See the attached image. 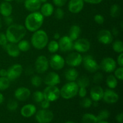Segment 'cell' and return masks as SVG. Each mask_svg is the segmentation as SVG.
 Listing matches in <instances>:
<instances>
[{"label":"cell","instance_id":"6da1fadb","mask_svg":"<svg viewBox=\"0 0 123 123\" xmlns=\"http://www.w3.org/2000/svg\"><path fill=\"white\" fill-rule=\"evenodd\" d=\"M26 34L25 26L19 24H12L8 26L6 32L7 41L12 43H18L24 38Z\"/></svg>","mask_w":123,"mask_h":123},{"label":"cell","instance_id":"7a4b0ae2","mask_svg":"<svg viewBox=\"0 0 123 123\" xmlns=\"http://www.w3.org/2000/svg\"><path fill=\"white\" fill-rule=\"evenodd\" d=\"M44 22V16L40 12H31L26 17L25 27L30 32H35L40 30Z\"/></svg>","mask_w":123,"mask_h":123},{"label":"cell","instance_id":"3957f363","mask_svg":"<svg viewBox=\"0 0 123 123\" xmlns=\"http://www.w3.org/2000/svg\"><path fill=\"white\" fill-rule=\"evenodd\" d=\"M49 42V37L46 32L43 30H38L34 32L31 37V44L32 46L38 50L45 48Z\"/></svg>","mask_w":123,"mask_h":123},{"label":"cell","instance_id":"277c9868","mask_svg":"<svg viewBox=\"0 0 123 123\" xmlns=\"http://www.w3.org/2000/svg\"><path fill=\"white\" fill-rule=\"evenodd\" d=\"M79 88L75 81L68 82L64 85L60 90V96L66 100L70 99L78 94Z\"/></svg>","mask_w":123,"mask_h":123},{"label":"cell","instance_id":"5b68a950","mask_svg":"<svg viewBox=\"0 0 123 123\" xmlns=\"http://www.w3.org/2000/svg\"><path fill=\"white\" fill-rule=\"evenodd\" d=\"M44 99L50 102L57 100L60 97V90L55 86H47L43 92Z\"/></svg>","mask_w":123,"mask_h":123},{"label":"cell","instance_id":"8992f818","mask_svg":"<svg viewBox=\"0 0 123 123\" xmlns=\"http://www.w3.org/2000/svg\"><path fill=\"white\" fill-rule=\"evenodd\" d=\"M82 63L85 69L90 73H96L100 68L98 62L91 55H87L82 57Z\"/></svg>","mask_w":123,"mask_h":123},{"label":"cell","instance_id":"52a82bcc","mask_svg":"<svg viewBox=\"0 0 123 123\" xmlns=\"http://www.w3.org/2000/svg\"><path fill=\"white\" fill-rule=\"evenodd\" d=\"M36 114V119L38 123H50L54 119V114L48 109H40Z\"/></svg>","mask_w":123,"mask_h":123},{"label":"cell","instance_id":"ba28073f","mask_svg":"<svg viewBox=\"0 0 123 123\" xmlns=\"http://www.w3.org/2000/svg\"><path fill=\"white\" fill-rule=\"evenodd\" d=\"M49 67V60L44 55H40L35 62V69L38 73L42 74L46 72Z\"/></svg>","mask_w":123,"mask_h":123},{"label":"cell","instance_id":"9c48e42d","mask_svg":"<svg viewBox=\"0 0 123 123\" xmlns=\"http://www.w3.org/2000/svg\"><path fill=\"white\" fill-rule=\"evenodd\" d=\"M65 60L59 54H54L49 61V66L54 70H60L62 69L65 66Z\"/></svg>","mask_w":123,"mask_h":123},{"label":"cell","instance_id":"30bf717a","mask_svg":"<svg viewBox=\"0 0 123 123\" xmlns=\"http://www.w3.org/2000/svg\"><path fill=\"white\" fill-rule=\"evenodd\" d=\"M23 72V67L21 64H15L7 70V78L10 81H14L21 76Z\"/></svg>","mask_w":123,"mask_h":123},{"label":"cell","instance_id":"8fae6325","mask_svg":"<svg viewBox=\"0 0 123 123\" xmlns=\"http://www.w3.org/2000/svg\"><path fill=\"white\" fill-rule=\"evenodd\" d=\"M65 62L68 66L72 67H76L80 66L82 62V56L78 52H72L66 57Z\"/></svg>","mask_w":123,"mask_h":123},{"label":"cell","instance_id":"7c38bea8","mask_svg":"<svg viewBox=\"0 0 123 123\" xmlns=\"http://www.w3.org/2000/svg\"><path fill=\"white\" fill-rule=\"evenodd\" d=\"M99 66L106 73H112L117 68V62L112 58L106 57L102 60Z\"/></svg>","mask_w":123,"mask_h":123},{"label":"cell","instance_id":"4fadbf2b","mask_svg":"<svg viewBox=\"0 0 123 123\" xmlns=\"http://www.w3.org/2000/svg\"><path fill=\"white\" fill-rule=\"evenodd\" d=\"M91 44L88 40L84 38H78L73 44V49L79 53H84L88 51Z\"/></svg>","mask_w":123,"mask_h":123},{"label":"cell","instance_id":"5bb4252c","mask_svg":"<svg viewBox=\"0 0 123 123\" xmlns=\"http://www.w3.org/2000/svg\"><path fill=\"white\" fill-rule=\"evenodd\" d=\"M73 41L68 36H62L59 39V49L63 52H68L73 49Z\"/></svg>","mask_w":123,"mask_h":123},{"label":"cell","instance_id":"9a60e30c","mask_svg":"<svg viewBox=\"0 0 123 123\" xmlns=\"http://www.w3.org/2000/svg\"><path fill=\"white\" fill-rule=\"evenodd\" d=\"M98 42L103 44H109L112 42L113 36L111 32L108 30H102L99 31L97 35Z\"/></svg>","mask_w":123,"mask_h":123},{"label":"cell","instance_id":"2e32d148","mask_svg":"<svg viewBox=\"0 0 123 123\" xmlns=\"http://www.w3.org/2000/svg\"><path fill=\"white\" fill-rule=\"evenodd\" d=\"M61 82L60 77L58 73L51 72L46 74L44 79V82L48 86H55Z\"/></svg>","mask_w":123,"mask_h":123},{"label":"cell","instance_id":"e0dca14e","mask_svg":"<svg viewBox=\"0 0 123 123\" xmlns=\"http://www.w3.org/2000/svg\"><path fill=\"white\" fill-rule=\"evenodd\" d=\"M102 99L108 104H114L119 100V96L116 92L111 89H107L104 91Z\"/></svg>","mask_w":123,"mask_h":123},{"label":"cell","instance_id":"ac0fdd59","mask_svg":"<svg viewBox=\"0 0 123 123\" xmlns=\"http://www.w3.org/2000/svg\"><path fill=\"white\" fill-rule=\"evenodd\" d=\"M84 6V0H70L68 4V9L72 13L77 14L81 12Z\"/></svg>","mask_w":123,"mask_h":123},{"label":"cell","instance_id":"d6986e66","mask_svg":"<svg viewBox=\"0 0 123 123\" xmlns=\"http://www.w3.org/2000/svg\"><path fill=\"white\" fill-rule=\"evenodd\" d=\"M31 96V91L30 89L26 87L18 88L14 91V97L16 99L20 102L26 100Z\"/></svg>","mask_w":123,"mask_h":123},{"label":"cell","instance_id":"ffe728a7","mask_svg":"<svg viewBox=\"0 0 123 123\" xmlns=\"http://www.w3.org/2000/svg\"><path fill=\"white\" fill-rule=\"evenodd\" d=\"M104 94V90L99 85L93 86L90 91L91 99L94 102H99L102 100Z\"/></svg>","mask_w":123,"mask_h":123},{"label":"cell","instance_id":"44dd1931","mask_svg":"<svg viewBox=\"0 0 123 123\" xmlns=\"http://www.w3.org/2000/svg\"><path fill=\"white\" fill-rule=\"evenodd\" d=\"M24 6L28 11L31 12H37L42 6L40 0H25Z\"/></svg>","mask_w":123,"mask_h":123},{"label":"cell","instance_id":"7402d4cb","mask_svg":"<svg viewBox=\"0 0 123 123\" xmlns=\"http://www.w3.org/2000/svg\"><path fill=\"white\" fill-rule=\"evenodd\" d=\"M37 111L36 106L32 104L24 105L20 109V114L25 118H30L33 116Z\"/></svg>","mask_w":123,"mask_h":123},{"label":"cell","instance_id":"603a6c76","mask_svg":"<svg viewBox=\"0 0 123 123\" xmlns=\"http://www.w3.org/2000/svg\"><path fill=\"white\" fill-rule=\"evenodd\" d=\"M4 47L6 52L12 57H18L20 55V50L18 48V45L15 43H7Z\"/></svg>","mask_w":123,"mask_h":123},{"label":"cell","instance_id":"cb8c5ba5","mask_svg":"<svg viewBox=\"0 0 123 123\" xmlns=\"http://www.w3.org/2000/svg\"><path fill=\"white\" fill-rule=\"evenodd\" d=\"M13 12V7L9 2H2L0 4V13L4 17L12 15Z\"/></svg>","mask_w":123,"mask_h":123},{"label":"cell","instance_id":"d4e9b609","mask_svg":"<svg viewBox=\"0 0 123 123\" xmlns=\"http://www.w3.org/2000/svg\"><path fill=\"white\" fill-rule=\"evenodd\" d=\"M54 8L52 4L49 2L44 3L40 7V13L43 16L49 17L54 13Z\"/></svg>","mask_w":123,"mask_h":123},{"label":"cell","instance_id":"484cf974","mask_svg":"<svg viewBox=\"0 0 123 123\" xmlns=\"http://www.w3.org/2000/svg\"><path fill=\"white\" fill-rule=\"evenodd\" d=\"M81 32V29L79 25H74L71 26L69 30V33H68V37H70L72 41L76 40L78 38H79V36Z\"/></svg>","mask_w":123,"mask_h":123},{"label":"cell","instance_id":"4316f807","mask_svg":"<svg viewBox=\"0 0 123 123\" xmlns=\"http://www.w3.org/2000/svg\"><path fill=\"white\" fill-rule=\"evenodd\" d=\"M65 78L68 82H74L77 80L79 77V73L76 69L73 68H68L65 72Z\"/></svg>","mask_w":123,"mask_h":123},{"label":"cell","instance_id":"83f0119b","mask_svg":"<svg viewBox=\"0 0 123 123\" xmlns=\"http://www.w3.org/2000/svg\"><path fill=\"white\" fill-rule=\"evenodd\" d=\"M82 123H97L98 120H97V117L96 115H93L90 113H86L85 114L82 116Z\"/></svg>","mask_w":123,"mask_h":123},{"label":"cell","instance_id":"f1b7e54d","mask_svg":"<svg viewBox=\"0 0 123 123\" xmlns=\"http://www.w3.org/2000/svg\"><path fill=\"white\" fill-rule=\"evenodd\" d=\"M106 83L107 86L111 89L115 88L118 85L117 79L115 78V76L112 74H110L107 77Z\"/></svg>","mask_w":123,"mask_h":123},{"label":"cell","instance_id":"f546056e","mask_svg":"<svg viewBox=\"0 0 123 123\" xmlns=\"http://www.w3.org/2000/svg\"><path fill=\"white\" fill-rule=\"evenodd\" d=\"M77 84L79 88H87L90 84V79L86 76H82L77 79Z\"/></svg>","mask_w":123,"mask_h":123},{"label":"cell","instance_id":"4dcf8cb0","mask_svg":"<svg viewBox=\"0 0 123 123\" xmlns=\"http://www.w3.org/2000/svg\"><path fill=\"white\" fill-rule=\"evenodd\" d=\"M121 7H120L119 5L115 4L112 5L111 7L110 14L112 18H117L119 17L120 14H121Z\"/></svg>","mask_w":123,"mask_h":123},{"label":"cell","instance_id":"1f68e13d","mask_svg":"<svg viewBox=\"0 0 123 123\" xmlns=\"http://www.w3.org/2000/svg\"><path fill=\"white\" fill-rule=\"evenodd\" d=\"M18 47L20 51L27 52L31 48L30 42L26 40H22L18 43Z\"/></svg>","mask_w":123,"mask_h":123},{"label":"cell","instance_id":"d6a6232c","mask_svg":"<svg viewBox=\"0 0 123 123\" xmlns=\"http://www.w3.org/2000/svg\"><path fill=\"white\" fill-rule=\"evenodd\" d=\"M47 46H48V49L49 52L52 54H54L59 50L58 43L55 40L48 42Z\"/></svg>","mask_w":123,"mask_h":123},{"label":"cell","instance_id":"836d02e7","mask_svg":"<svg viewBox=\"0 0 123 123\" xmlns=\"http://www.w3.org/2000/svg\"><path fill=\"white\" fill-rule=\"evenodd\" d=\"M10 80L7 77H0V91H5L10 85Z\"/></svg>","mask_w":123,"mask_h":123},{"label":"cell","instance_id":"e575fe53","mask_svg":"<svg viewBox=\"0 0 123 123\" xmlns=\"http://www.w3.org/2000/svg\"><path fill=\"white\" fill-rule=\"evenodd\" d=\"M112 49L115 52L121 54L123 52V43L120 40H115L112 44Z\"/></svg>","mask_w":123,"mask_h":123},{"label":"cell","instance_id":"d590c367","mask_svg":"<svg viewBox=\"0 0 123 123\" xmlns=\"http://www.w3.org/2000/svg\"><path fill=\"white\" fill-rule=\"evenodd\" d=\"M109 116H110L109 112L106 109H103L98 113V115L96 117H97V120H98V121H105L109 117Z\"/></svg>","mask_w":123,"mask_h":123},{"label":"cell","instance_id":"8d00e7d4","mask_svg":"<svg viewBox=\"0 0 123 123\" xmlns=\"http://www.w3.org/2000/svg\"><path fill=\"white\" fill-rule=\"evenodd\" d=\"M42 79L38 75H34L31 79V83L35 87H39L42 84Z\"/></svg>","mask_w":123,"mask_h":123},{"label":"cell","instance_id":"74e56055","mask_svg":"<svg viewBox=\"0 0 123 123\" xmlns=\"http://www.w3.org/2000/svg\"><path fill=\"white\" fill-rule=\"evenodd\" d=\"M32 98L34 101L36 103H40L44 100V96L43 92L40 91H35L32 95Z\"/></svg>","mask_w":123,"mask_h":123},{"label":"cell","instance_id":"f35d334b","mask_svg":"<svg viewBox=\"0 0 123 123\" xmlns=\"http://www.w3.org/2000/svg\"><path fill=\"white\" fill-rule=\"evenodd\" d=\"M18 107V103L16 100L13 99H10L8 100L7 104V108L10 111H14L17 109Z\"/></svg>","mask_w":123,"mask_h":123},{"label":"cell","instance_id":"ab89813d","mask_svg":"<svg viewBox=\"0 0 123 123\" xmlns=\"http://www.w3.org/2000/svg\"><path fill=\"white\" fill-rule=\"evenodd\" d=\"M92 100L88 97H84L82 100L80 101V105L82 108H89L92 105Z\"/></svg>","mask_w":123,"mask_h":123},{"label":"cell","instance_id":"60d3db41","mask_svg":"<svg viewBox=\"0 0 123 123\" xmlns=\"http://www.w3.org/2000/svg\"><path fill=\"white\" fill-rule=\"evenodd\" d=\"M103 79V75L100 72H96L92 78L93 82L96 84H98L102 82Z\"/></svg>","mask_w":123,"mask_h":123},{"label":"cell","instance_id":"b9f144b4","mask_svg":"<svg viewBox=\"0 0 123 123\" xmlns=\"http://www.w3.org/2000/svg\"><path fill=\"white\" fill-rule=\"evenodd\" d=\"M114 76L117 79L123 80V67H120L115 68L114 70Z\"/></svg>","mask_w":123,"mask_h":123},{"label":"cell","instance_id":"7bdbcfd3","mask_svg":"<svg viewBox=\"0 0 123 123\" xmlns=\"http://www.w3.org/2000/svg\"><path fill=\"white\" fill-rule=\"evenodd\" d=\"M55 17L58 20H61L64 17V12L61 7H58L55 11Z\"/></svg>","mask_w":123,"mask_h":123},{"label":"cell","instance_id":"ee69618b","mask_svg":"<svg viewBox=\"0 0 123 123\" xmlns=\"http://www.w3.org/2000/svg\"><path fill=\"white\" fill-rule=\"evenodd\" d=\"M94 21L96 22L97 24H99V25H102V24H103L105 22L104 17L99 14H96V15L94 16Z\"/></svg>","mask_w":123,"mask_h":123},{"label":"cell","instance_id":"f6af8a7d","mask_svg":"<svg viewBox=\"0 0 123 123\" xmlns=\"http://www.w3.org/2000/svg\"><path fill=\"white\" fill-rule=\"evenodd\" d=\"M7 42L8 41L6 34L2 32H0V45L2 46H5L7 44Z\"/></svg>","mask_w":123,"mask_h":123},{"label":"cell","instance_id":"bcb514c9","mask_svg":"<svg viewBox=\"0 0 123 123\" xmlns=\"http://www.w3.org/2000/svg\"><path fill=\"white\" fill-rule=\"evenodd\" d=\"M78 94L81 98L85 97L87 94V90H86V88H79V90H78Z\"/></svg>","mask_w":123,"mask_h":123},{"label":"cell","instance_id":"7dc6e473","mask_svg":"<svg viewBox=\"0 0 123 123\" xmlns=\"http://www.w3.org/2000/svg\"><path fill=\"white\" fill-rule=\"evenodd\" d=\"M54 4L58 7H63L67 2V0H52Z\"/></svg>","mask_w":123,"mask_h":123},{"label":"cell","instance_id":"c3c4849f","mask_svg":"<svg viewBox=\"0 0 123 123\" xmlns=\"http://www.w3.org/2000/svg\"><path fill=\"white\" fill-rule=\"evenodd\" d=\"M50 102L44 99L42 102H40V106L42 107V109H47L50 107Z\"/></svg>","mask_w":123,"mask_h":123},{"label":"cell","instance_id":"681fc988","mask_svg":"<svg viewBox=\"0 0 123 123\" xmlns=\"http://www.w3.org/2000/svg\"><path fill=\"white\" fill-rule=\"evenodd\" d=\"M4 21L5 24H6L8 26H10L12 24L13 22V19L11 16H9L4 17Z\"/></svg>","mask_w":123,"mask_h":123},{"label":"cell","instance_id":"f907efd6","mask_svg":"<svg viewBox=\"0 0 123 123\" xmlns=\"http://www.w3.org/2000/svg\"><path fill=\"white\" fill-rule=\"evenodd\" d=\"M117 63L120 67H123V54L121 53L117 58Z\"/></svg>","mask_w":123,"mask_h":123},{"label":"cell","instance_id":"816d5d0a","mask_svg":"<svg viewBox=\"0 0 123 123\" xmlns=\"http://www.w3.org/2000/svg\"><path fill=\"white\" fill-rule=\"evenodd\" d=\"M103 0H84V2L91 4H97L102 2Z\"/></svg>","mask_w":123,"mask_h":123},{"label":"cell","instance_id":"f5cc1de1","mask_svg":"<svg viewBox=\"0 0 123 123\" xmlns=\"http://www.w3.org/2000/svg\"><path fill=\"white\" fill-rule=\"evenodd\" d=\"M116 120L118 123H123V114L121 112L120 114H118L116 116Z\"/></svg>","mask_w":123,"mask_h":123},{"label":"cell","instance_id":"db71d44e","mask_svg":"<svg viewBox=\"0 0 123 123\" xmlns=\"http://www.w3.org/2000/svg\"><path fill=\"white\" fill-rule=\"evenodd\" d=\"M111 33L112 34V36H115V37H117V36H118L119 34H120V30H119L117 27H114L113 28Z\"/></svg>","mask_w":123,"mask_h":123},{"label":"cell","instance_id":"11a10c76","mask_svg":"<svg viewBox=\"0 0 123 123\" xmlns=\"http://www.w3.org/2000/svg\"><path fill=\"white\" fill-rule=\"evenodd\" d=\"M7 70L1 69L0 70V77H7Z\"/></svg>","mask_w":123,"mask_h":123},{"label":"cell","instance_id":"9f6ffc18","mask_svg":"<svg viewBox=\"0 0 123 123\" xmlns=\"http://www.w3.org/2000/svg\"><path fill=\"white\" fill-rule=\"evenodd\" d=\"M60 37H61V36H60V33H58V32H55V33L54 34V38L55 40H58V39H60Z\"/></svg>","mask_w":123,"mask_h":123},{"label":"cell","instance_id":"6f0895ef","mask_svg":"<svg viewBox=\"0 0 123 123\" xmlns=\"http://www.w3.org/2000/svg\"><path fill=\"white\" fill-rule=\"evenodd\" d=\"M4 97L3 94L0 92V105L2 104V102H4Z\"/></svg>","mask_w":123,"mask_h":123},{"label":"cell","instance_id":"680465c9","mask_svg":"<svg viewBox=\"0 0 123 123\" xmlns=\"http://www.w3.org/2000/svg\"><path fill=\"white\" fill-rule=\"evenodd\" d=\"M40 2H41V3H46V2H47V1H48V0H40Z\"/></svg>","mask_w":123,"mask_h":123},{"label":"cell","instance_id":"91938a15","mask_svg":"<svg viewBox=\"0 0 123 123\" xmlns=\"http://www.w3.org/2000/svg\"><path fill=\"white\" fill-rule=\"evenodd\" d=\"M97 123H108V121H98Z\"/></svg>","mask_w":123,"mask_h":123},{"label":"cell","instance_id":"94428289","mask_svg":"<svg viewBox=\"0 0 123 123\" xmlns=\"http://www.w3.org/2000/svg\"><path fill=\"white\" fill-rule=\"evenodd\" d=\"M2 20H1V18H0V29H1V27H2Z\"/></svg>","mask_w":123,"mask_h":123},{"label":"cell","instance_id":"6125c7cd","mask_svg":"<svg viewBox=\"0 0 123 123\" xmlns=\"http://www.w3.org/2000/svg\"><path fill=\"white\" fill-rule=\"evenodd\" d=\"M25 0H16L17 2H23V1H25Z\"/></svg>","mask_w":123,"mask_h":123},{"label":"cell","instance_id":"be15d7a7","mask_svg":"<svg viewBox=\"0 0 123 123\" xmlns=\"http://www.w3.org/2000/svg\"><path fill=\"white\" fill-rule=\"evenodd\" d=\"M65 123H74L73 122V121H67V122H66Z\"/></svg>","mask_w":123,"mask_h":123},{"label":"cell","instance_id":"e7e4bbea","mask_svg":"<svg viewBox=\"0 0 123 123\" xmlns=\"http://www.w3.org/2000/svg\"><path fill=\"white\" fill-rule=\"evenodd\" d=\"M5 1H6V2H11V1H13V0H4Z\"/></svg>","mask_w":123,"mask_h":123}]
</instances>
